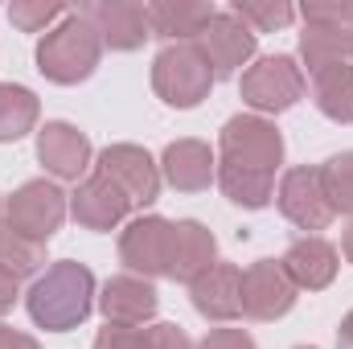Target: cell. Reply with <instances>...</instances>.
Segmentation results:
<instances>
[{"instance_id":"obj_1","label":"cell","mask_w":353,"mask_h":349,"mask_svg":"<svg viewBox=\"0 0 353 349\" xmlns=\"http://www.w3.org/2000/svg\"><path fill=\"white\" fill-rule=\"evenodd\" d=\"M90 292H94V279H90L87 267H79V263H54L33 283L29 312L46 329H74L90 312Z\"/></svg>"},{"instance_id":"obj_2","label":"cell","mask_w":353,"mask_h":349,"mask_svg":"<svg viewBox=\"0 0 353 349\" xmlns=\"http://www.w3.org/2000/svg\"><path fill=\"white\" fill-rule=\"evenodd\" d=\"M41 70L54 79V83H79L87 79L99 62V29L90 25L87 17L62 25L58 33H50L41 41Z\"/></svg>"},{"instance_id":"obj_3","label":"cell","mask_w":353,"mask_h":349,"mask_svg":"<svg viewBox=\"0 0 353 349\" xmlns=\"http://www.w3.org/2000/svg\"><path fill=\"white\" fill-rule=\"evenodd\" d=\"M283 157V140L279 132L263 119H230L222 132V165H239L251 173L275 177V165Z\"/></svg>"},{"instance_id":"obj_4","label":"cell","mask_w":353,"mask_h":349,"mask_svg":"<svg viewBox=\"0 0 353 349\" xmlns=\"http://www.w3.org/2000/svg\"><path fill=\"white\" fill-rule=\"evenodd\" d=\"M62 218H66V201H62L58 185H50V181H29L8 201V226L33 243H46L62 226Z\"/></svg>"},{"instance_id":"obj_5","label":"cell","mask_w":353,"mask_h":349,"mask_svg":"<svg viewBox=\"0 0 353 349\" xmlns=\"http://www.w3.org/2000/svg\"><path fill=\"white\" fill-rule=\"evenodd\" d=\"M157 90L165 94V103L173 107H193L205 90H210V62L201 58V50L193 46H176L157 58Z\"/></svg>"},{"instance_id":"obj_6","label":"cell","mask_w":353,"mask_h":349,"mask_svg":"<svg viewBox=\"0 0 353 349\" xmlns=\"http://www.w3.org/2000/svg\"><path fill=\"white\" fill-rule=\"evenodd\" d=\"M99 169H103V177H107L123 197H128V206H148V201H157V193H161V177L152 169L148 152H140V148H132V144L107 148V152L99 157Z\"/></svg>"},{"instance_id":"obj_7","label":"cell","mask_w":353,"mask_h":349,"mask_svg":"<svg viewBox=\"0 0 353 349\" xmlns=\"http://www.w3.org/2000/svg\"><path fill=\"white\" fill-rule=\"evenodd\" d=\"M279 210L304 226V230H321L333 222V201L325 193V181H321V169H292L279 185Z\"/></svg>"},{"instance_id":"obj_8","label":"cell","mask_w":353,"mask_h":349,"mask_svg":"<svg viewBox=\"0 0 353 349\" xmlns=\"http://www.w3.org/2000/svg\"><path fill=\"white\" fill-rule=\"evenodd\" d=\"M292 300H296V283L283 271V263L259 259L243 275V312L247 317H255V321L283 317L292 308Z\"/></svg>"},{"instance_id":"obj_9","label":"cell","mask_w":353,"mask_h":349,"mask_svg":"<svg viewBox=\"0 0 353 349\" xmlns=\"http://www.w3.org/2000/svg\"><path fill=\"white\" fill-rule=\"evenodd\" d=\"M304 79L292 66V58H263L255 70L243 74V99L259 111H283L300 99Z\"/></svg>"},{"instance_id":"obj_10","label":"cell","mask_w":353,"mask_h":349,"mask_svg":"<svg viewBox=\"0 0 353 349\" xmlns=\"http://www.w3.org/2000/svg\"><path fill=\"white\" fill-rule=\"evenodd\" d=\"M119 255L136 271L169 275V263H173V222H165V218H140V222H132L123 230Z\"/></svg>"},{"instance_id":"obj_11","label":"cell","mask_w":353,"mask_h":349,"mask_svg":"<svg viewBox=\"0 0 353 349\" xmlns=\"http://www.w3.org/2000/svg\"><path fill=\"white\" fill-rule=\"evenodd\" d=\"M193 304L197 312L214 317V321H230L243 312V271L230 263L210 267L205 275L193 279Z\"/></svg>"},{"instance_id":"obj_12","label":"cell","mask_w":353,"mask_h":349,"mask_svg":"<svg viewBox=\"0 0 353 349\" xmlns=\"http://www.w3.org/2000/svg\"><path fill=\"white\" fill-rule=\"evenodd\" d=\"M251 46H255L251 29L239 25L234 17H210L201 29V58L214 66V74H230L234 66H243Z\"/></svg>"},{"instance_id":"obj_13","label":"cell","mask_w":353,"mask_h":349,"mask_svg":"<svg viewBox=\"0 0 353 349\" xmlns=\"http://www.w3.org/2000/svg\"><path fill=\"white\" fill-rule=\"evenodd\" d=\"M103 312H107L111 325L136 329V325H144V321L157 312V292H152V283H144V279L119 275V279H111V283L103 288Z\"/></svg>"},{"instance_id":"obj_14","label":"cell","mask_w":353,"mask_h":349,"mask_svg":"<svg viewBox=\"0 0 353 349\" xmlns=\"http://www.w3.org/2000/svg\"><path fill=\"white\" fill-rule=\"evenodd\" d=\"M37 157L46 161V169L58 177H79L87 169V157H90V144L87 136L70 123H50L37 140Z\"/></svg>"},{"instance_id":"obj_15","label":"cell","mask_w":353,"mask_h":349,"mask_svg":"<svg viewBox=\"0 0 353 349\" xmlns=\"http://www.w3.org/2000/svg\"><path fill=\"white\" fill-rule=\"evenodd\" d=\"M214 267V235L201 222H176L173 226V263L169 275L193 283L197 275H205Z\"/></svg>"},{"instance_id":"obj_16","label":"cell","mask_w":353,"mask_h":349,"mask_svg":"<svg viewBox=\"0 0 353 349\" xmlns=\"http://www.w3.org/2000/svg\"><path fill=\"white\" fill-rule=\"evenodd\" d=\"M128 214V197L107 181V177H90L87 185L74 193V218L90 230H111L119 218Z\"/></svg>"},{"instance_id":"obj_17","label":"cell","mask_w":353,"mask_h":349,"mask_svg":"<svg viewBox=\"0 0 353 349\" xmlns=\"http://www.w3.org/2000/svg\"><path fill=\"white\" fill-rule=\"evenodd\" d=\"M283 271L292 275L296 288H325L337 271V251L325 239H300V243L288 247Z\"/></svg>"},{"instance_id":"obj_18","label":"cell","mask_w":353,"mask_h":349,"mask_svg":"<svg viewBox=\"0 0 353 349\" xmlns=\"http://www.w3.org/2000/svg\"><path fill=\"white\" fill-rule=\"evenodd\" d=\"M87 17L99 21V33H103L115 50H132V46H140V41L148 37V33H144L148 12L136 8V4H103V8H90Z\"/></svg>"},{"instance_id":"obj_19","label":"cell","mask_w":353,"mask_h":349,"mask_svg":"<svg viewBox=\"0 0 353 349\" xmlns=\"http://www.w3.org/2000/svg\"><path fill=\"white\" fill-rule=\"evenodd\" d=\"M165 173L176 189H205L210 177H214V161H210V148L197 144V140H181L169 144L165 152Z\"/></svg>"},{"instance_id":"obj_20","label":"cell","mask_w":353,"mask_h":349,"mask_svg":"<svg viewBox=\"0 0 353 349\" xmlns=\"http://www.w3.org/2000/svg\"><path fill=\"white\" fill-rule=\"evenodd\" d=\"M353 54V33L341 25H312L304 33V58H308V70L321 74L329 66H341V58Z\"/></svg>"},{"instance_id":"obj_21","label":"cell","mask_w":353,"mask_h":349,"mask_svg":"<svg viewBox=\"0 0 353 349\" xmlns=\"http://www.w3.org/2000/svg\"><path fill=\"white\" fill-rule=\"evenodd\" d=\"M316 107L329 119H353V66H329L316 74Z\"/></svg>"},{"instance_id":"obj_22","label":"cell","mask_w":353,"mask_h":349,"mask_svg":"<svg viewBox=\"0 0 353 349\" xmlns=\"http://www.w3.org/2000/svg\"><path fill=\"white\" fill-rule=\"evenodd\" d=\"M37 99L25 87H0V140H17L33 128Z\"/></svg>"},{"instance_id":"obj_23","label":"cell","mask_w":353,"mask_h":349,"mask_svg":"<svg viewBox=\"0 0 353 349\" xmlns=\"http://www.w3.org/2000/svg\"><path fill=\"white\" fill-rule=\"evenodd\" d=\"M222 189H226L230 201H239L247 210H259L267 197H271V177L239 169V165H222Z\"/></svg>"},{"instance_id":"obj_24","label":"cell","mask_w":353,"mask_h":349,"mask_svg":"<svg viewBox=\"0 0 353 349\" xmlns=\"http://www.w3.org/2000/svg\"><path fill=\"white\" fill-rule=\"evenodd\" d=\"M41 255H46L41 243L17 235L8 222L0 226V267H4V271H12V275H29V271L41 267Z\"/></svg>"},{"instance_id":"obj_25","label":"cell","mask_w":353,"mask_h":349,"mask_svg":"<svg viewBox=\"0 0 353 349\" xmlns=\"http://www.w3.org/2000/svg\"><path fill=\"white\" fill-rule=\"evenodd\" d=\"M148 21L157 25V33L165 37H176V33H201L205 21H210V8H173V4H157L148 8Z\"/></svg>"},{"instance_id":"obj_26","label":"cell","mask_w":353,"mask_h":349,"mask_svg":"<svg viewBox=\"0 0 353 349\" xmlns=\"http://www.w3.org/2000/svg\"><path fill=\"white\" fill-rule=\"evenodd\" d=\"M321 181H325V193H329L333 210H353V152L333 157L321 169Z\"/></svg>"},{"instance_id":"obj_27","label":"cell","mask_w":353,"mask_h":349,"mask_svg":"<svg viewBox=\"0 0 353 349\" xmlns=\"http://www.w3.org/2000/svg\"><path fill=\"white\" fill-rule=\"evenodd\" d=\"M94 349H144V329H128V325H111L99 333Z\"/></svg>"},{"instance_id":"obj_28","label":"cell","mask_w":353,"mask_h":349,"mask_svg":"<svg viewBox=\"0 0 353 349\" xmlns=\"http://www.w3.org/2000/svg\"><path fill=\"white\" fill-rule=\"evenodd\" d=\"M239 17H251V21H259L263 29H275V25L292 21V8H288V4H239Z\"/></svg>"},{"instance_id":"obj_29","label":"cell","mask_w":353,"mask_h":349,"mask_svg":"<svg viewBox=\"0 0 353 349\" xmlns=\"http://www.w3.org/2000/svg\"><path fill=\"white\" fill-rule=\"evenodd\" d=\"M144 349H189V337L176 325H152L144 329Z\"/></svg>"},{"instance_id":"obj_30","label":"cell","mask_w":353,"mask_h":349,"mask_svg":"<svg viewBox=\"0 0 353 349\" xmlns=\"http://www.w3.org/2000/svg\"><path fill=\"white\" fill-rule=\"evenodd\" d=\"M201 349H255L251 346V337L243 333V329H218V333H210Z\"/></svg>"},{"instance_id":"obj_31","label":"cell","mask_w":353,"mask_h":349,"mask_svg":"<svg viewBox=\"0 0 353 349\" xmlns=\"http://www.w3.org/2000/svg\"><path fill=\"white\" fill-rule=\"evenodd\" d=\"M58 8L54 4H41V8H12V17L21 21V25H37V21H50Z\"/></svg>"},{"instance_id":"obj_32","label":"cell","mask_w":353,"mask_h":349,"mask_svg":"<svg viewBox=\"0 0 353 349\" xmlns=\"http://www.w3.org/2000/svg\"><path fill=\"white\" fill-rule=\"evenodd\" d=\"M12 300H17V275L0 267V312L12 308Z\"/></svg>"},{"instance_id":"obj_33","label":"cell","mask_w":353,"mask_h":349,"mask_svg":"<svg viewBox=\"0 0 353 349\" xmlns=\"http://www.w3.org/2000/svg\"><path fill=\"white\" fill-rule=\"evenodd\" d=\"M0 349H37L25 333H12V329H0Z\"/></svg>"},{"instance_id":"obj_34","label":"cell","mask_w":353,"mask_h":349,"mask_svg":"<svg viewBox=\"0 0 353 349\" xmlns=\"http://www.w3.org/2000/svg\"><path fill=\"white\" fill-rule=\"evenodd\" d=\"M337 346H341V349H353V312L345 317V325H341V333H337Z\"/></svg>"},{"instance_id":"obj_35","label":"cell","mask_w":353,"mask_h":349,"mask_svg":"<svg viewBox=\"0 0 353 349\" xmlns=\"http://www.w3.org/2000/svg\"><path fill=\"white\" fill-rule=\"evenodd\" d=\"M345 255H350V259H353V226H350V230H345Z\"/></svg>"}]
</instances>
